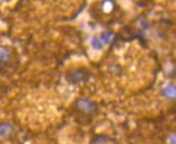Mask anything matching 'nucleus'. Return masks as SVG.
Returning a JSON list of instances; mask_svg holds the SVG:
<instances>
[{"instance_id":"obj_3","label":"nucleus","mask_w":176,"mask_h":144,"mask_svg":"<svg viewBox=\"0 0 176 144\" xmlns=\"http://www.w3.org/2000/svg\"><path fill=\"white\" fill-rule=\"evenodd\" d=\"M163 95H164L167 98H171L174 99L175 98V87L173 85H169L163 89Z\"/></svg>"},{"instance_id":"obj_5","label":"nucleus","mask_w":176,"mask_h":144,"mask_svg":"<svg viewBox=\"0 0 176 144\" xmlns=\"http://www.w3.org/2000/svg\"><path fill=\"white\" fill-rule=\"evenodd\" d=\"M10 58V53L7 48H0V61L1 62H7Z\"/></svg>"},{"instance_id":"obj_4","label":"nucleus","mask_w":176,"mask_h":144,"mask_svg":"<svg viewBox=\"0 0 176 144\" xmlns=\"http://www.w3.org/2000/svg\"><path fill=\"white\" fill-rule=\"evenodd\" d=\"M113 37H114V34H113L112 31H104L103 34H102V36H101V40H102L105 44H109L113 40Z\"/></svg>"},{"instance_id":"obj_1","label":"nucleus","mask_w":176,"mask_h":144,"mask_svg":"<svg viewBox=\"0 0 176 144\" xmlns=\"http://www.w3.org/2000/svg\"><path fill=\"white\" fill-rule=\"evenodd\" d=\"M77 107H80L82 111L87 112V113H91L96 109L95 105H93L92 102H90L89 100H87V99H80L77 101Z\"/></svg>"},{"instance_id":"obj_7","label":"nucleus","mask_w":176,"mask_h":144,"mask_svg":"<svg viewBox=\"0 0 176 144\" xmlns=\"http://www.w3.org/2000/svg\"><path fill=\"white\" fill-rule=\"evenodd\" d=\"M90 43H91V46L95 48V50H102V43H101L100 40H98L97 38H92Z\"/></svg>"},{"instance_id":"obj_8","label":"nucleus","mask_w":176,"mask_h":144,"mask_svg":"<svg viewBox=\"0 0 176 144\" xmlns=\"http://www.w3.org/2000/svg\"><path fill=\"white\" fill-rule=\"evenodd\" d=\"M171 143L175 144V134H172V136H171Z\"/></svg>"},{"instance_id":"obj_6","label":"nucleus","mask_w":176,"mask_h":144,"mask_svg":"<svg viewBox=\"0 0 176 144\" xmlns=\"http://www.w3.org/2000/svg\"><path fill=\"white\" fill-rule=\"evenodd\" d=\"M72 80H74L73 82L77 83V82H83V81H85L86 77H84V72H74Z\"/></svg>"},{"instance_id":"obj_2","label":"nucleus","mask_w":176,"mask_h":144,"mask_svg":"<svg viewBox=\"0 0 176 144\" xmlns=\"http://www.w3.org/2000/svg\"><path fill=\"white\" fill-rule=\"evenodd\" d=\"M13 131V126L9 123H1L0 124V137H9Z\"/></svg>"}]
</instances>
